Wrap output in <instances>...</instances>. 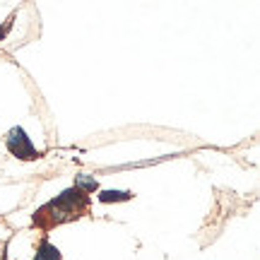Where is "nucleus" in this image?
Returning <instances> with one entry per match:
<instances>
[{
  "label": "nucleus",
  "mask_w": 260,
  "mask_h": 260,
  "mask_svg": "<svg viewBox=\"0 0 260 260\" xmlns=\"http://www.w3.org/2000/svg\"><path fill=\"white\" fill-rule=\"evenodd\" d=\"M87 207H89V195L80 193L77 188H68L34 214V224L41 226V229H51V226H58V224L80 219L87 212Z\"/></svg>",
  "instance_id": "1"
},
{
  "label": "nucleus",
  "mask_w": 260,
  "mask_h": 260,
  "mask_svg": "<svg viewBox=\"0 0 260 260\" xmlns=\"http://www.w3.org/2000/svg\"><path fill=\"white\" fill-rule=\"evenodd\" d=\"M5 145H8L10 154H12V157H17V159H22V161H34V159L41 157V152L31 145V138H29L22 128L10 130L8 135H5Z\"/></svg>",
  "instance_id": "2"
},
{
  "label": "nucleus",
  "mask_w": 260,
  "mask_h": 260,
  "mask_svg": "<svg viewBox=\"0 0 260 260\" xmlns=\"http://www.w3.org/2000/svg\"><path fill=\"white\" fill-rule=\"evenodd\" d=\"M34 260H60V251H58V248L48 241V239H41Z\"/></svg>",
  "instance_id": "3"
},
{
  "label": "nucleus",
  "mask_w": 260,
  "mask_h": 260,
  "mask_svg": "<svg viewBox=\"0 0 260 260\" xmlns=\"http://www.w3.org/2000/svg\"><path fill=\"white\" fill-rule=\"evenodd\" d=\"M73 188H77V190L84 195H89V193H94V190H99V183H96V178L87 176V174H77Z\"/></svg>",
  "instance_id": "4"
},
{
  "label": "nucleus",
  "mask_w": 260,
  "mask_h": 260,
  "mask_svg": "<svg viewBox=\"0 0 260 260\" xmlns=\"http://www.w3.org/2000/svg\"><path fill=\"white\" fill-rule=\"evenodd\" d=\"M130 198H133V193H128V190H102L99 203H128Z\"/></svg>",
  "instance_id": "5"
},
{
  "label": "nucleus",
  "mask_w": 260,
  "mask_h": 260,
  "mask_svg": "<svg viewBox=\"0 0 260 260\" xmlns=\"http://www.w3.org/2000/svg\"><path fill=\"white\" fill-rule=\"evenodd\" d=\"M8 29H10V24H8V27H5V29H0V39L5 37V34H8Z\"/></svg>",
  "instance_id": "6"
}]
</instances>
